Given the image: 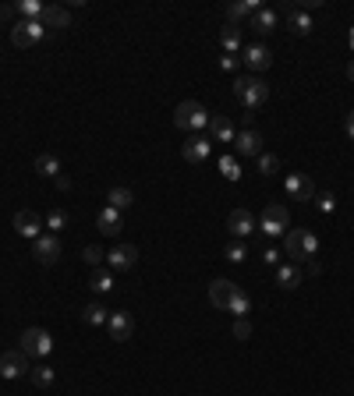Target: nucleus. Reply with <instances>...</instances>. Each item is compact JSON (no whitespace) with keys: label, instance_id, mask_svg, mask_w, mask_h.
Instances as JSON below:
<instances>
[{"label":"nucleus","instance_id":"24","mask_svg":"<svg viewBox=\"0 0 354 396\" xmlns=\"http://www.w3.org/2000/svg\"><path fill=\"white\" fill-rule=\"evenodd\" d=\"M287 25H290L294 36H308L312 32V15L301 11V8H294V11H287Z\"/></svg>","mask_w":354,"mask_h":396},{"label":"nucleus","instance_id":"26","mask_svg":"<svg viewBox=\"0 0 354 396\" xmlns=\"http://www.w3.org/2000/svg\"><path fill=\"white\" fill-rule=\"evenodd\" d=\"M36 173H43V177H61V160H57L53 152H39V156H36Z\"/></svg>","mask_w":354,"mask_h":396},{"label":"nucleus","instance_id":"1","mask_svg":"<svg viewBox=\"0 0 354 396\" xmlns=\"http://www.w3.org/2000/svg\"><path fill=\"white\" fill-rule=\"evenodd\" d=\"M283 248H287L290 262H308V258H315V252H319V237H315L312 230L294 227V230L283 234Z\"/></svg>","mask_w":354,"mask_h":396},{"label":"nucleus","instance_id":"9","mask_svg":"<svg viewBox=\"0 0 354 396\" xmlns=\"http://www.w3.org/2000/svg\"><path fill=\"white\" fill-rule=\"evenodd\" d=\"M43 227H46V220L39 216L36 209H21V212H15V230L21 234V237H39L43 234Z\"/></svg>","mask_w":354,"mask_h":396},{"label":"nucleus","instance_id":"42","mask_svg":"<svg viewBox=\"0 0 354 396\" xmlns=\"http://www.w3.org/2000/svg\"><path fill=\"white\" fill-rule=\"evenodd\" d=\"M53 185H57V191H71V177H53Z\"/></svg>","mask_w":354,"mask_h":396},{"label":"nucleus","instance_id":"8","mask_svg":"<svg viewBox=\"0 0 354 396\" xmlns=\"http://www.w3.org/2000/svg\"><path fill=\"white\" fill-rule=\"evenodd\" d=\"M283 191H287L290 198H298V202H312V198H315V180H312L308 173H290V177L283 180Z\"/></svg>","mask_w":354,"mask_h":396},{"label":"nucleus","instance_id":"45","mask_svg":"<svg viewBox=\"0 0 354 396\" xmlns=\"http://www.w3.org/2000/svg\"><path fill=\"white\" fill-rule=\"evenodd\" d=\"M347 46L354 50V25H351V32H347Z\"/></svg>","mask_w":354,"mask_h":396},{"label":"nucleus","instance_id":"30","mask_svg":"<svg viewBox=\"0 0 354 396\" xmlns=\"http://www.w3.org/2000/svg\"><path fill=\"white\" fill-rule=\"evenodd\" d=\"M227 312H234V319H245V315L252 312V297H248V290L238 287V294H234V301H230V308H227Z\"/></svg>","mask_w":354,"mask_h":396},{"label":"nucleus","instance_id":"20","mask_svg":"<svg viewBox=\"0 0 354 396\" xmlns=\"http://www.w3.org/2000/svg\"><path fill=\"white\" fill-rule=\"evenodd\" d=\"M255 11H259V0H234V4H227V21H230V25L248 21Z\"/></svg>","mask_w":354,"mask_h":396},{"label":"nucleus","instance_id":"23","mask_svg":"<svg viewBox=\"0 0 354 396\" xmlns=\"http://www.w3.org/2000/svg\"><path fill=\"white\" fill-rule=\"evenodd\" d=\"M88 290L93 294H110L113 290V269H93V276H88Z\"/></svg>","mask_w":354,"mask_h":396},{"label":"nucleus","instance_id":"4","mask_svg":"<svg viewBox=\"0 0 354 396\" xmlns=\"http://www.w3.org/2000/svg\"><path fill=\"white\" fill-rule=\"evenodd\" d=\"M25 357H46L50 350H53V340H50V332L46 329H39V326H32V329H25L21 332V347H18Z\"/></svg>","mask_w":354,"mask_h":396},{"label":"nucleus","instance_id":"18","mask_svg":"<svg viewBox=\"0 0 354 396\" xmlns=\"http://www.w3.org/2000/svg\"><path fill=\"white\" fill-rule=\"evenodd\" d=\"M248 25L255 28L259 36H270V32H277V11H273V8H259V11L248 18Z\"/></svg>","mask_w":354,"mask_h":396},{"label":"nucleus","instance_id":"22","mask_svg":"<svg viewBox=\"0 0 354 396\" xmlns=\"http://www.w3.org/2000/svg\"><path fill=\"white\" fill-rule=\"evenodd\" d=\"M209 135H213L216 142H230V145H234V124H230V117H223V113L209 117Z\"/></svg>","mask_w":354,"mask_h":396},{"label":"nucleus","instance_id":"7","mask_svg":"<svg viewBox=\"0 0 354 396\" xmlns=\"http://www.w3.org/2000/svg\"><path fill=\"white\" fill-rule=\"evenodd\" d=\"M32 255H36V262H39V265H53L57 258L64 255L61 237H57V234H39V237L32 241Z\"/></svg>","mask_w":354,"mask_h":396},{"label":"nucleus","instance_id":"10","mask_svg":"<svg viewBox=\"0 0 354 396\" xmlns=\"http://www.w3.org/2000/svg\"><path fill=\"white\" fill-rule=\"evenodd\" d=\"M106 332H110V340H117V343L131 340V332H135V319H131V312H110V319H106Z\"/></svg>","mask_w":354,"mask_h":396},{"label":"nucleus","instance_id":"15","mask_svg":"<svg viewBox=\"0 0 354 396\" xmlns=\"http://www.w3.org/2000/svg\"><path fill=\"white\" fill-rule=\"evenodd\" d=\"M227 227H230V234H234V237L241 241V237H248V234H252L259 223H255V216H252L248 209H234L230 216H227Z\"/></svg>","mask_w":354,"mask_h":396},{"label":"nucleus","instance_id":"14","mask_svg":"<svg viewBox=\"0 0 354 396\" xmlns=\"http://www.w3.org/2000/svg\"><path fill=\"white\" fill-rule=\"evenodd\" d=\"M234 294H238V283H230V280H213L209 283V304H213V308H223L227 312Z\"/></svg>","mask_w":354,"mask_h":396},{"label":"nucleus","instance_id":"11","mask_svg":"<svg viewBox=\"0 0 354 396\" xmlns=\"http://www.w3.org/2000/svg\"><path fill=\"white\" fill-rule=\"evenodd\" d=\"M32 368H28V357L21 350H8L4 357H0V379H21Z\"/></svg>","mask_w":354,"mask_h":396},{"label":"nucleus","instance_id":"25","mask_svg":"<svg viewBox=\"0 0 354 396\" xmlns=\"http://www.w3.org/2000/svg\"><path fill=\"white\" fill-rule=\"evenodd\" d=\"M301 280H305V272H301L298 265H294V262L277 269V283H280L283 290H294V287H301Z\"/></svg>","mask_w":354,"mask_h":396},{"label":"nucleus","instance_id":"21","mask_svg":"<svg viewBox=\"0 0 354 396\" xmlns=\"http://www.w3.org/2000/svg\"><path fill=\"white\" fill-rule=\"evenodd\" d=\"M241 60H245V64H248L252 71H266V68H270V64H273V53H270V50H266V46H248Z\"/></svg>","mask_w":354,"mask_h":396},{"label":"nucleus","instance_id":"36","mask_svg":"<svg viewBox=\"0 0 354 396\" xmlns=\"http://www.w3.org/2000/svg\"><path fill=\"white\" fill-rule=\"evenodd\" d=\"M223 255H227L230 262H245V258H248V252H245V245H241V241H230Z\"/></svg>","mask_w":354,"mask_h":396},{"label":"nucleus","instance_id":"37","mask_svg":"<svg viewBox=\"0 0 354 396\" xmlns=\"http://www.w3.org/2000/svg\"><path fill=\"white\" fill-rule=\"evenodd\" d=\"M252 337V322L248 319H234V340H248Z\"/></svg>","mask_w":354,"mask_h":396},{"label":"nucleus","instance_id":"29","mask_svg":"<svg viewBox=\"0 0 354 396\" xmlns=\"http://www.w3.org/2000/svg\"><path fill=\"white\" fill-rule=\"evenodd\" d=\"M106 319H110V312L103 308V304H85V312H82V322L85 326H106Z\"/></svg>","mask_w":354,"mask_h":396},{"label":"nucleus","instance_id":"3","mask_svg":"<svg viewBox=\"0 0 354 396\" xmlns=\"http://www.w3.org/2000/svg\"><path fill=\"white\" fill-rule=\"evenodd\" d=\"M174 124H177V131L209 128V110H205L202 103H195V100H185V103H177V110H174Z\"/></svg>","mask_w":354,"mask_h":396},{"label":"nucleus","instance_id":"44","mask_svg":"<svg viewBox=\"0 0 354 396\" xmlns=\"http://www.w3.org/2000/svg\"><path fill=\"white\" fill-rule=\"evenodd\" d=\"M262 258H266V262H280V252H277V248H270V252H266Z\"/></svg>","mask_w":354,"mask_h":396},{"label":"nucleus","instance_id":"38","mask_svg":"<svg viewBox=\"0 0 354 396\" xmlns=\"http://www.w3.org/2000/svg\"><path fill=\"white\" fill-rule=\"evenodd\" d=\"M15 15H18V8H15V4H0V21H8V25H11V21H15Z\"/></svg>","mask_w":354,"mask_h":396},{"label":"nucleus","instance_id":"35","mask_svg":"<svg viewBox=\"0 0 354 396\" xmlns=\"http://www.w3.org/2000/svg\"><path fill=\"white\" fill-rule=\"evenodd\" d=\"M220 173H223L227 180H238V177H241V167H238V160H234V156H223V160H220Z\"/></svg>","mask_w":354,"mask_h":396},{"label":"nucleus","instance_id":"13","mask_svg":"<svg viewBox=\"0 0 354 396\" xmlns=\"http://www.w3.org/2000/svg\"><path fill=\"white\" fill-rule=\"evenodd\" d=\"M234 152L238 156H262V135L255 128H245L234 135Z\"/></svg>","mask_w":354,"mask_h":396},{"label":"nucleus","instance_id":"2","mask_svg":"<svg viewBox=\"0 0 354 396\" xmlns=\"http://www.w3.org/2000/svg\"><path fill=\"white\" fill-rule=\"evenodd\" d=\"M234 96H238V103L252 113V110H259L266 100H270V85H266L262 78H234Z\"/></svg>","mask_w":354,"mask_h":396},{"label":"nucleus","instance_id":"6","mask_svg":"<svg viewBox=\"0 0 354 396\" xmlns=\"http://www.w3.org/2000/svg\"><path fill=\"white\" fill-rule=\"evenodd\" d=\"M46 36V28H43V21H15L11 25V43L18 46V50H28V46H36L39 39Z\"/></svg>","mask_w":354,"mask_h":396},{"label":"nucleus","instance_id":"19","mask_svg":"<svg viewBox=\"0 0 354 396\" xmlns=\"http://www.w3.org/2000/svg\"><path fill=\"white\" fill-rule=\"evenodd\" d=\"M96 227L106 234V237H117V234H121V227H124V220H121V212H117V209H100V216H96Z\"/></svg>","mask_w":354,"mask_h":396},{"label":"nucleus","instance_id":"16","mask_svg":"<svg viewBox=\"0 0 354 396\" xmlns=\"http://www.w3.org/2000/svg\"><path fill=\"white\" fill-rule=\"evenodd\" d=\"M209 142H205V138H188L185 145H181V156H185V163H192V167H198V163H205V160H209Z\"/></svg>","mask_w":354,"mask_h":396},{"label":"nucleus","instance_id":"5","mask_svg":"<svg viewBox=\"0 0 354 396\" xmlns=\"http://www.w3.org/2000/svg\"><path fill=\"white\" fill-rule=\"evenodd\" d=\"M255 223L262 227V234L280 237V234H287V227H290V216H287V209H283L280 202H273V205H266V209H262V216H259Z\"/></svg>","mask_w":354,"mask_h":396},{"label":"nucleus","instance_id":"41","mask_svg":"<svg viewBox=\"0 0 354 396\" xmlns=\"http://www.w3.org/2000/svg\"><path fill=\"white\" fill-rule=\"evenodd\" d=\"M305 272H308V276H319V272H322V262H319V258H308V262H305Z\"/></svg>","mask_w":354,"mask_h":396},{"label":"nucleus","instance_id":"28","mask_svg":"<svg viewBox=\"0 0 354 396\" xmlns=\"http://www.w3.org/2000/svg\"><path fill=\"white\" fill-rule=\"evenodd\" d=\"M131 202H135L131 188H110V191H106V205H110V209H117V212H124Z\"/></svg>","mask_w":354,"mask_h":396},{"label":"nucleus","instance_id":"32","mask_svg":"<svg viewBox=\"0 0 354 396\" xmlns=\"http://www.w3.org/2000/svg\"><path fill=\"white\" fill-rule=\"evenodd\" d=\"M255 160H259V173L262 177H273L280 170V156H273V152H262V156H255Z\"/></svg>","mask_w":354,"mask_h":396},{"label":"nucleus","instance_id":"12","mask_svg":"<svg viewBox=\"0 0 354 396\" xmlns=\"http://www.w3.org/2000/svg\"><path fill=\"white\" fill-rule=\"evenodd\" d=\"M106 262H110L113 272H128V269H135V262H138V248H135V245H117L113 252H106Z\"/></svg>","mask_w":354,"mask_h":396},{"label":"nucleus","instance_id":"17","mask_svg":"<svg viewBox=\"0 0 354 396\" xmlns=\"http://www.w3.org/2000/svg\"><path fill=\"white\" fill-rule=\"evenodd\" d=\"M39 21H43V28H68L71 25V11L64 4H46Z\"/></svg>","mask_w":354,"mask_h":396},{"label":"nucleus","instance_id":"40","mask_svg":"<svg viewBox=\"0 0 354 396\" xmlns=\"http://www.w3.org/2000/svg\"><path fill=\"white\" fill-rule=\"evenodd\" d=\"M234 68H238V57H220V71H234Z\"/></svg>","mask_w":354,"mask_h":396},{"label":"nucleus","instance_id":"34","mask_svg":"<svg viewBox=\"0 0 354 396\" xmlns=\"http://www.w3.org/2000/svg\"><path fill=\"white\" fill-rule=\"evenodd\" d=\"M103 258H106V252H103V248H96V245H88V248L82 252V262H85V265H93V269H100V265H103Z\"/></svg>","mask_w":354,"mask_h":396},{"label":"nucleus","instance_id":"43","mask_svg":"<svg viewBox=\"0 0 354 396\" xmlns=\"http://www.w3.org/2000/svg\"><path fill=\"white\" fill-rule=\"evenodd\" d=\"M344 128H347V138H354V110L347 113V120H344Z\"/></svg>","mask_w":354,"mask_h":396},{"label":"nucleus","instance_id":"31","mask_svg":"<svg viewBox=\"0 0 354 396\" xmlns=\"http://www.w3.org/2000/svg\"><path fill=\"white\" fill-rule=\"evenodd\" d=\"M28 379H32L39 389H50L53 386V368H50V364H36V368L28 372Z\"/></svg>","mask_w":354,"mask_h":396},{"label":"nucleus","instance_id":"33","mask_svg":"<svg viewBox=\"0 0 354 396\" xmlns=\"http://www.w3.org/2000/svg\"><path fill=\"white\" fill-rule=\"evenodd\" d=\"M46 227H50V234H61L68 227V212L64 209H53L50 216H46Z\"/></svg>","mask_w":354,"mask_h":396},{"label":"nucleus","instance_id":"27","mask_svg":"<svg viewBox=\"0 0 354 396\" xmlns=\"http://www.w3.org/2000/svg\"><path fill=\"white\" fill-rule=\"evenodd\" d=\"M220 46H223V53H230V57L238 53V50H241V28H238V25H227L223 32H220Z\"/></svg>","mask_w":354,"mask_h":396},{"label":"nucleus","instance_id":"39","mask_svg":"<svg viewBox=\"0 0 354 396\" xmlns=\"http://www.w3.org/2000/svg\"><path fill=\"white\" fill-rule=\"evenodd\" d=\"M333 205H337V202H333L330 191H322V195H319V209H322V212H333Z\"/></svg>","mask_w":354,"mask_h":396},{"label":"nucleus","instance_id":"46","mask_svg":"<svg viewBox=\"0 0 354 396\" xmlns=\"http://www.w3.org/2000/svg\"><path fill=\"white\" fill-rule=\"evenodd\" d=\"M347 78L354 82V60H351V64H347Z\"/></svg>","mask_w":354,"mask_h":396}]
</instances>
